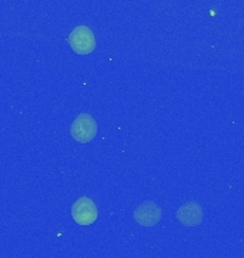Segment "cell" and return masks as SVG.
Segmentation results:
<instances>
[{"mask_svg": "<svg viewBox=\"0 0 244 258\" xmlns=\"http://www.w3.org/2000/svg\"><path fill=\"white\" fill-rule=\"evenodd\" d=\"M69 45L77 55H90L96 49V37L87 26H77L69 35Z\"/></svg>", "mask_w": 244, "mask_h": 258, "instance_id": "2", "label": "cell"}, {"mask_svg": "<svg viewBox=\"0 0 244 258\" xmlns=\"http://www.w3.org/2000/svg\"><path fill=\"white\" fill-rule=\"evenodd\" d=\"M70 135L80 144H87L97 135V123L89 113H80L73 120L70 126Z\"/></svg>", "mask_w": 244, "mask_h": 258, "instance_id": "1", "label": "cell"}, {"mask_svg": "<svg viewBox=\"0 0 244 258\" xmlns=\"http://www.w3.org/2000/svg\"><path fill=\"white\" fill-rule=\"evenodd\" d=\"M133 218L137 224L143 227H154L157 222L162 220V210L160 207L153 201L143 203L133 214Z\"/></svg>", "mask_w": 244, "mask_h": 258, "instance_id": "4", "label": "cell"}, {"mask_svg": "<svg viewBox=\"0 0 244 258\" xmlns=\"http://www.w3.org/2000/svg\"><path fill=\"white\" fill-rule=\"evenodd\" d=\"M97 207L87 197H81L72 207V217L79 225H90L97 220Z\"/></svg>", "mask_w": 244, "mask_h": 258, "instance_id": "3", "label": "cell"}, {"mask_svg": "<svg viewBox=\"0 0 244 258\" xmlns=\"http://www.w3.org/2000/svg\"><path fill=\"white\" fill-rule=\"evenodd\" d=\"M176 217L184 227H197L203 221V210L199 203L191 201V203L181 205L177 210Z\"/></svg>", "mask_w": 244, "mask_h": 258, "instance_id": "5", "label": "cell"}]
</instances>
